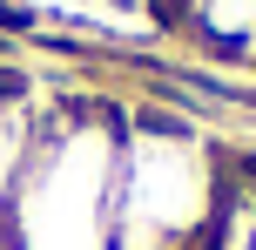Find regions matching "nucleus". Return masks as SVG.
Segmentation results:
<instances>
[{
  "mask_svg": "<svg viewBox=\"0 0 256 250\" xmlns=\"http://www.w3.org/2000/svg\"><path fill=\"white\" fill-rule=\"evenodd\" d=\"M115 156L122 122L102 108H61L34 122L0 250H108L115 230Z\"/></svg>",
  "mask_w": 256,
  "mask_h": 250,
  "instance_id": "f257e3e1",
  "label": "nucleus"
},
{
  "mask_svg": "<svg viewBox=\"0 0 256 250\" xmlns=\"http://www.w3.org/2000/svg\"><path fill=\"white\" fill-rule=\"evenodd\" d=\"M230 162L182 122H122L115 156V230L108 250H202Z\"/></svg>",
  "mask_w": 256,
  "mask_h": 250,
  "instance_id": "f03ea898",
  "label": "nucleus"
},
{
  "mask_svg": "<svg viewBox=\"0 0 256 250\" xmlns=\"http://www.w3.org/2000/svg\"><path fill=\"white\" fill-rule=\"evenodd\" d=\"M176 21L222 61H256V0H176Z\"/></svg>",
  "mask_w": 256,
  "mask_h": 250,
  "instance_id": "7ed1b4c3",
  "label": "nucleus"
},
{
  "mask_svg": "<svg viewBox=\"0 0 256 250\" xmlns=\"http://www.w3.org/2000/svg\"><path fill=\"white\" fill-rule=\"evenodd\" d=\"M34 108L14 102V95H0V216H7L14 203V183H20V162H27V142H34Z\"/></svg>",
  "mask_w": 256,
  "mask_h": 250,
  "instance_id": "20e7f679",
  "label": "nucleus"
}]
</instances>
